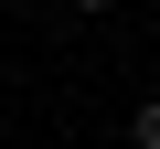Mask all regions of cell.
<instances>
[{
    "label": "cell",
    "instance_id": "7a4b0ae2",
    "mask_svg": "<svg viewBox=\"0 0 160 149\" xmlns=\"http://www.w3.org/2000/svg\"><path fill=\"white\" fill-rule=\"evenodd\" d=\"M75 11H107V0H75Z\"/></svg>",
    "mask_w": 160,
    "mask_h": 149
},
{
    "label": "cell",
    "instance_id": "6da1fadb",
    "mask_svg": "<svg viewBox=\"0 0 160 149\" xmlns=\"http://www.w3.org/2000/svg\"><path fill=\"white\" fill-rule=\"evenodd\" d=\"M128 138H139V149H160V96H149V107L128 117Z\"/></svg>",
    "mask_w": 160,
    "mask_h": 149
}]
</instances>
